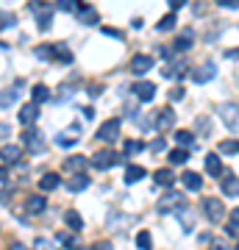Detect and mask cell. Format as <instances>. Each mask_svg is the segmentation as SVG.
Returning <instances> with one entry per match:
<instances>
[{"label":"cell","mask_w":239,"mask_h":250,"mask_svg":"<svg viewBox=\"0 0 239 250\" xmlns=\"http://www.w3.org/2000/svg\"><path fill=\"white\" fill-rule=\"evenodd\" d=\"M31 11H34L36 17V28H42V31H47L50 28V22H53V3H31Z\"/></svg>","instance_id":"cell-1"},{"label":"cell","mask_w":239,"mask_h":250,"mask_svg":"<svg viewBox=\"0 0 239 250\" xmlns=\"http://www.w3.org/2000/svg\"><path fill=\"white\" fill-rule=\"evenodd\" d=\"M181 208H186V197L181 195V192H170V195H164L159 200V211L161 214H167V211H181Z\"/></svg>","instance_id":"cell-2"},{"label":"cell","mask_w":239,"mask_h":250,"mask_svg":"<svg viewBox=\"0 0 239 250\" xmlns=\"http://www.w3.org/2000/svg\"><path fill=\"white\" fill-rule=\"evenodd\" d=\"M22 145H25L31 153H42L44 150L42 131H39V128H25V131H22Z\"/></svg>","instance_id":"cell-3"},{"label":"cell","mask_w":239,"mask_h":250,"mask_svg":"<svg viewBox=\"0 0 239 250\" xmlns=\"http://www.w3.org/2000/svg\"><path fill=\"white\" fill-rule=\"evenodd\" d=\"M89 164L98 167V170H109V167H114V164H123V159H120L117 153H111V150H100V153H95V156L89 159Z\"/></svg>","instance_id":"cell-4"},{"label":"cell","mask_w":239,"mask_h":250,"mask_svg":"<svg viewBox=\"0 0 239 250\" xmlns=\"http://www.w3.org/2000/svg\"><path fill=\"white\" fill-rule=\"evenodd\" d=\"M203 211H206V217H209L212 223H220L222 217H225V206H222V200H217V197H206Z\"/></svg>","instance_id":"cell-5"},{"label":"cell","mask_w":239,"mask_h":250,"mask_svg":"<svg viewBox=\"0 0 239 250\" xmlns=\"http://www.w3.org/2000/svg\"><path fill=\"white\" fill-rule=\"evenodd\" d=\"M120 125H123V123H120L117 117H114V120H106V123L98 128V139H100V142H114L117 136H120Z\"/></svg>","instance_id":"cell-6"},{"label":"cell","mask_w":239,"mask_h":250,"mask_svg":"<svg viewBox=\"0 0 239 250\" xmlns=\"http://www.w3.org/2000/svg\"><path fill=\"white\" fill-rule=\"evenodd\" d=\"M217 111H220L222 123L228 125L231 131H237V128H239V108L234 106V103H222V106L217 108Z\"/></svg>","instance_id":"cell-7"},{"label":"cell","mask_w":239,"mask_h":250,"mask_svg":"<svg viewBox=\"0 0 239 250\" xmlns=\"http://www.w3.org/2000/svg\"><path fill=\"white\" fill-rule=\"evenodd\" d=\"M151 67H153V56H148V53H136L131 59V64H128V70H131L133 75H145Z\"/></svg>","instance_id":"cell-8"},{"label":"cell","mask_w":239,"mask_h":250,"mask_svg":"<svg viewBox=\"0 0 239 250\" xmlns=\"http://www.w3.org/2000/svg\"><path fill=\"white\" fill-rule=\"evenodd\" d=\"M131 92L142 100V103H148V100H153V95H156V83H153V81H136L131 86Z\"/></svg>","instance_id":"cell-9"},{"label":"cell","mask_w":239,"mask_h":250,"mask_svg":"<svg viewBox=\"0 0 239 250\" xmlns=\"http://www.w3.org/2000/svg\"><path fill=\"white\" fill-rule=\"evenodd\" d=\"M78 139H81V125H70L67 131H62V134L56 136V142L62 145V147H72Z\"/></svg>","instance_id":"cell-10"},{"label":"cell","mask_w":239,"mask_h":250,"mask_svg":"<svg viewBox=\"0 0 239 250\" xmlns=\"http://www.w3.org/2000/svg\"><path fill=\"white\" fill-rule=\"evenodd\" d=\"M214 75H217V67H214L212 62H206V64H200L197 70H192V81H195V83H206V81H212Z\"/></svg>","instance_id":"cell-11"},{"label":"cell","mask_w":239,"mask_h":250,"mask_svg":"<svg viewBox=\"0 0 239 250\" xmlns=\"http://www.w3.org/2000/svg\"><path fill=\"white\" fill-rule=\"evenodd\" d=\"M222 192L228 197H239V178H234V172L231 170H222Z\"/></svg>","instance_id":"cell-12"},{"label":"cell","mask_w":239,"mask_h":250,"mask_svg":"<svg viewBox=\"0 0 239 250\" xmlns=\"http://www.w3.org/2000/svg\"><path fill=\"white\" fill-rule=\"evenodd\" d=\"M173 125H175V111H173L170 106L161 108L159 117H156V128H159V131H170Z\"/></svg>","instance_id":"cell-13"},{"label":"cell","mask_w":239,"mask_h":250,"mask_svg":"<svg viewBox=\"0 0 239 250\" xmlns=\"http://www.w3.org/2000/svg\"><path fill=\"white\" fill-rule=\"evenodd\" d=\"M20 123L22 125H34L36 123V117H39V106H36V103H25V106L20 108Z\"/></svg>","instance_id":"cell-14"},{"label":"cell","mask_w":239,"mask_h":250,"mask_svg":"<svg viewBox=\"0 0 239 250\" xmlns=\"http://www.w3.org/2000/svg\"><path fill=\"white\" fill-rule=\"evenodd\" d=\"M184 187L189 189V192H200L203 189V178H200V172H192V170H186L184 172Z\"/></svg>","instance_id":"cell-15"},{"label":"cell","mask_w":239,"mask_h":250,"mask_svg":"<svg viewBox=\"0 0 239 250\" xmlns=\"http://www.w3.org/2000/svg\"><path fill=\"white\" fill-rule=\"evenodd\" d=\"M78 22L81 25H98V11L92 6H81L78 9Z\"/></svg>","instance_id":"cell-16"},{"label":"cell","mask_w":239,"mask_h":250,"mask_svg":"<svg viewBox=\"0 0 239 250\" xmlns=\"http://www.w3.org/2000/svg\"><path fill=\"white\" fill-rule=\"evenodd\" d=\"M20 156H22V147H20V145H6V147L0 150V159L6 161V164H14V161H20Z\"/></svg>","instance_id":"cell-17"},{"label":"cell","mask_w":239,"mask_h":250,"mask_svg":"<svg viewBox=\"0 0 239 250\" xmlns=\"http://www.w3.org/2000/svg\"><path fill=\"white\" fill-rule=\"evenodd\" d=\"M153 181H156L159 187H173V184H175V175H173L170 167H161V170L153 172Z\"/></svg>","instance_id":"cell-18"},{"label":"cell","mask_w":239,"mask_h":250,"mask_svg":"<svg viewBox=\"0 0 239 250\" xmlns=\"http://www.w3.org/2000/svg\"><path fill=\"white\" fill-rule=\"evenodd\" d=\"M87 164H89V159H87V156H70V159L64 161V167H67L70 172H75V175H81Z\"/></svg>","instance_id":"cell-19"},{"label":"cell","mask_w":239,"mask_h":250,"mask_svg":"<svg viewBox=\"0 0 239 250\" xmlns=\"http://www.w3.org/2000/svg\"><path fill=\"white\" fill-rule=\"evenodd\" d=\"M192 42H195V34H192V31H184V34H181L175 42H173V50L184 53V50H189V47H192Z\"/></svg>","instance_id":"cell-20"},{"label":"cell","mask_w":239,"mask_h":250,"mask_svg":"<svg viewBox=\"0 0 239 250\" xmlns=\"http://www.w3.org/2000/svg\"><path fill=\"white\" fill-rule=\"evenodd\" d=\"M222 170H225V167H222L220 156H217V153H209V156H206V172H209V175H222Z\"/></svg>","instance_id":"cell-21"},{"label":"cell","mask_w":239,"mask_h":250,"mask_svg":"<svg viewBox=\"0 0 239 250\" xmlns=\"http://www.w3.org/2000/svg\"><path fill=\"white\" fill-rule=\"evenodd\" d=\"M145 178V167L139 164H131V167H125V184H136V181Z\"/></svg>","instance_id":"cell-22"},{"label":"cell","mask_w":239,"mask_h":250,"mask_svg":"<svg viewBox=\"0 0 239 250\" xmlns=\"http://www.w3.org/2000/svg\"><path fill=\"white\" fill-rule=\"evenodd\" d=\"M64 223L70 225V231H81V228H84V217H81L75 208H70V211L64 214Z\"/></svg>","instance_id":"cell-23"},{"label":"cell","mask_w":239,"mask_h":250,"mask_svg":"<svg viewBox=\"0 0 239 250\" xmlns=\"http://www.w3.org/2000/svg\"><path fill=\"white\" fill-rule=\"evenodd\" d=\"M87 187H89V178L84 172H81V175H72V178L67 181V189H70V192H84Z\"/></svg>","instance_id":"cell-24"},{"label":"cell","mask_w":239,"mask_h":250,"mask_svg":"<svg viewBox=\"0 0 239 250\" xmlns=\"http://www.w3.org/2000/svg\"><path fill=\"white\" fill-rule=\"evenodd\" d=\"M184 70H186V64L175 62V64H167L161 72H164V78H184Z\"/></svg>","instance_id":"cell-25"},{"label":"cell","mask_w":239,"mask_h":250,"mask_svg":"<svg viewBox=\"0 0 239 250\" xmlns=\"http://www.w3.org/2000/svg\"><path fill=\"white\" fill-rule=\"evenodd\" d=\"M53 62L72 64V53L67 50V45H53Z\"/></svg>","instance_id":"cell-26"},{"label":"cell","mask_w":239,"mask_h":250,"mask_svg":"<svg viewBox=\"0 0 239 250\" xmlns=\"http://www.w3.org/2000/svg\"><path fill=\"white\" fill-rule=\"evenodd\" d=\"M59 181H62V178H59L56 172H44V175H42V181H39V187H42L44 192H50V189H56V187H59Z\"/></svg>","instance_id":"cell-27"},{"label":"cell","mask_w":239,"mask_h":250,"mask_svg":"<svg viewBox=\"0 0 239 250\" xmlns=\"http://www.w3.org/2000/svg\"><path fill=\"white\" fill-rule=\"evenodd\" d=\"M44 206H47V200H44V197H28V211H31V214H42L44 211Z\"/></svg>","instance_id":"cell-28"},{"label":"cell","mask_w":239,"mask_h":250,"mask_svg":"<svg viewBox=\"0 0 239 250\" xmlns=\"http://www.w3.org/2000/svg\"><path fill=\"white\" fill-rule=\"evenodd\" d=\"M175 142L181 145V150H186V147H195V139H192V134H189V131H175Z\"/></svg>","instance_id":"cell-29"},{"label":"cell","mask_w":239,"mask_h":250,"mask_svg":"<svg viewBox=\"0 0 239 250\" xmlns=\"http://www.w3.org/2000/svg\"><path fill=\"white\" fill-rule=\"evenodd\" d=\"M31 95H34V100H31V103H36V106H39V103H44V100H50V89H47V86H42V83H39V86H34V92H31Z\"/></svg>","instance_id":"cell-30"},{"label":"cell","mask_w":239,"mask_h":250,"mask_svg":"<svg viewBox=\"0 0 239 250\" xmlns=\"http://www.w3.org/2000/svg\"><path fill=\"white\" fill-rule=\"evenodd\" d=\"M145 150V142H139V139H128L123 147V156H133V153H142Z\"/></svg>","instance_id":"cell-31"},{"label":"cell","mask_w":239,"mask_h":250,"mask_svg":"<svg viewBox=\"0 0 239 250\" xmlns=\"http://www.w3.org/2000/svg\"><path fill=\"white\" fill-rule=\"evenodd\" d=\"M17 95H20V92H14V89H3V92H0V106H3V108L14 106V103H17Z\"/></svg>","instance_id":"cell-32"},{"label":"cell","mask_w":239,"mask_h":250,"mask_svg":"<svg viewBox=\"0 0 239 250\" xmlns=\"http://www.w3.org/2000/svg\"><path fill=\"white\" fill-rule=\"evenodd\" d=\"M186 159H189V150H181V147L170 150V164H186Z\"/></svg>","instance_id":"cell-33"},{"label":"cell","mask_w":239,"mask_h":250,"mask_svg":"<svg viewBox=\"0 0 239 250\" xmlns=\"http://www.w3.org/2000/svg\"><path fill=\"white\" fill-rule=\"evenodd\" d=\"M36 59H42V62H53V45H36Z\"/></svg>","instance_id":"cell-34"},{"label":"cell","mask_w":239,"mask_h":250,"mask_svg":"<svg viewBox=\"0 0 239 250\" xmlns=\"http://www.w3.org/2000/svg\"><path fill=\"white\" fill-rule=\"evenodd\" d=\"M151 245H153V239H151V233H148V231L136 233V248H139V250H151Z\"/></svg>","instance_id":"cell-35"},{"label":"cell","mask_w":239,"mask_h":250,"mask_svg":"<svg viewBox=\"0 0 239 250\" xmlns=\"http://www.w3.org/2000/svg\"><path fill=\"white\" fill-rule=\"evenodd\" d=\"M220 153H239V139H222Z\"/></svg>","instance_id":"cell-36"},{"label":"cell","mask_w":239,"mask_h":250,"mask_svg":"<svg viewBox=\"0 0 239 250\" xmlns=\"http://www.w3.org/2000/svg\"><path fill=\"white\" fill-rule=\"evenodd\" d=\"M173 25H175V14H167V17L159 20V25H156V28H159V31H170Z\"/></svg>","instance_id":"cell-37"},{"label":"cell","mask_w":239,"mask_h":250,"mask_svg":"<svg viewBox=\"0 0 239 250\" xmlns=\"http://www.w3.org/2000/svg\"><path fill=\"white\" fill-rule=\"evenodd\" d=\"M56 11H75V0H59V3H53Z\"/></svg>","instance_id":"cell-38"},{"label":"cell","mask_w":239,"mask_h":250,"mask_svg":"<svg viewBox=\"0 0 239 250\" xmlns=\"http://www.w3.org/2000/svg\"><path fill=\"white\" fill-rule=\"evenodd\" d=\"M9 25H17V17H14V14H3V11H0V31H3V28H9Z\"/></svg>","instance_id":"cell-39"},{"label":"cell","mask_w":239,"mask_h":250,"mask_svg":"<svg viewBox=\"0 0 239 250\" xmlns=\"http://www.w3.org/2000/svg\"><path fill=\"white\" fill-rule=\"evenodd\" d=\"M36 250H59V248H56V242H50V239H36Z\"/></svg>","instance_id":"cell-40"},{"label":"cell","mask_w":239,"mask_h":250,"mask_svg":"<svg viewBox=\"0 0 239 250\" xmlns=\"http://www.w3.org/2000/svg\"><path fill=\"white\" fill-rule=\"evenodd\" d=\"M56 242H62V245H75V239H72V233H59V236H56Z\"/></svg>","instance_id":"cell-41"},{"label":"cell","mask_w":239,"mask_h":250,"mask_svg":"<svg viewBox=\"0 0 239 250\" xmlns=\"http://www.w3.org/2000/svg\"><path fill=\"white\" fill-rule=\"evenodd\" d=\"M170 100H184V89L181 86H173L170 89Z\"/></svg>","instance_id":"cell-42"},{"label":"cell","mask_w":239,"mask_h":250,"mask_svg":"<svg viewBox=\"0 0 239 250\" xmlns=\"http://www.w3.org/2000/svg\"><path fill=\"white\" fill-rule=\"evenodd\" d=\"M217 3H220L222 9H237L239 6V0H217Z\"/></svg>","instance_id":"cell-43"},{"label":"cell","mask_w":239,"mask_h":250,"mask_svg":"<svg viewBox=\"0 0 239 250\" xmlns=\"http://www.w3.org/2000/svg\"><path fill=\"white\" fill-rule=\"evenodd\" d=\"M151 150H153V153L164 150V139H153V142H151Z\"/></svg>","instance_id":"cell-44"},{"label":"cell","mask_w":239,"mask_h":250,"mask_svg":"<svg viewBox=\"0 0 239 250\" xmlns=\"http://www.w3.org/2000/svg\"><path fill=\"white\" fill-rule=\"evenodd\" d=\"M181 6H184V0H170V14H175Z\"/></svg>","instance_id":"cell-45"},{"label":"cell","mask_w":239,"mask_h":250,"mask_svg":"<svg viewBox=\"0 0 239 250\" xmlns=\"http://www.w3.org/2000/svg\"><path fill=\"white\" fill-rule=\"evenodd\" d=\"M231 225H234V228H239V206L234 208V214H231Z\"/></svg>","instance_id":"cell-46"},{"label":"cell","mask_w":239,"mask_h":250,"mask_svg":"<svg viewBox=\"0 0 239 250\" xmlns=\"http://www.w3.org/2000/svg\"><path fill=\"white\" fill-rule=\"evenodd\" d=\"M92 250H114V248H111L109 242H98V245H95V248H92Z\"/></svg>","instance_id":"cell-47"},{"label":"cell","mask_w":239,"mask_h":250,"mask_svg":"<svg viewBox=\"0 0 239 250\" xmlns=\"http://www.w3.org/2000/svg\"><path fill=\"white\" fill-rule=\"evenodd\" d=\"M212 250H228V245H225V242H220V239H217V242H214V245H212Z\"/></svg>","instance_id":"cell-48"},{"label":"cell","mask_w":239,"mask_h":250,"mask_svg":"<svg viewBox=\"0 0 239 250\" xmlns=\"http://www.w3.org/2000/svg\"><path fill=\"white\" fill-rule=\"evenodd\" d=\"M9 248H11V250H28V248H25V245H20V242H11Z\"/></svg>","instance_id":"cell-49"},{"label":"cell","mask_w":239,"mask_h":250,"mask_svg":"<svg viewBox=\"0 0 239 250\" xmlns=\"http://www.w3.org/2000/svg\"><path fill=\"white\" fill-rule=\"evenodd\" d=\"M228 59H237V62H239V47H237V50H228Z\"/></svg>","instance_id":"cell-50"},{"label":"cell","mask_w":239,"mask_h":250,"mask_svg":"<svg viewBox=\"0 0 239 250\" xmlns=\"http://www.w3.org/2000/svg\"><path fill=\"white\" fill-rule=\"evenodd\" d=\"M0 181H6V167H0Z\"/></svg>","instance_id":"cell-51"},{"label":"cell","mask_w":239,"mask_h":250,"mask_svg":"<svg viewBox=\"0 0 239 250\" xmlns=\"http://www.w3.org/2000/svg\"><path fill=\"white\" fill-rule=\"evenodd\" d=\"M0 47H6V45H3V42H0Z\"/></svg>","instance_id":"cell-52"},{"label":"cell","mask_w":239,"mask_h":250,"mask_svg":"<svg viewBox=\"0 0 239 250\" xmlns=\"http://www.w3.org/2000/svg\"><path fill=\"white\" fill-rule=\"evenodd\" d=\"M237 250H239V248H237Z\"/></svg>","instance_id":"cell-53"}]
</instances>
